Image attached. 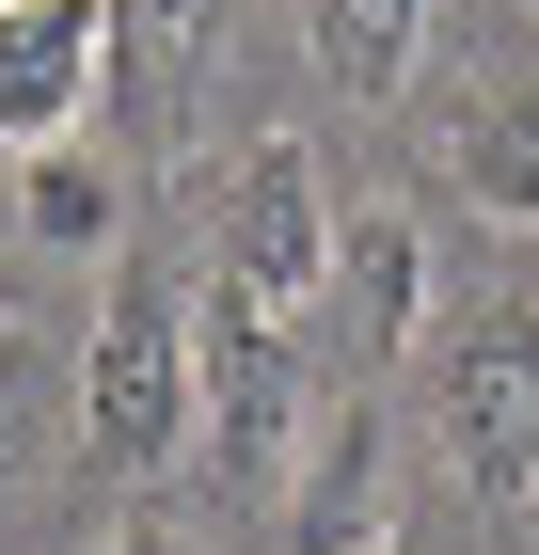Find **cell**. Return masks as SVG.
<instances>
[{"label": "cell", "instance_id": "cell-1", "mask_svg": "<svg viewBox=\"0 0 539 555\" xmlns=\"http://www.w3.org/2000/svg\"><path fill=\"white\" fill-rule=\"evenodd\" d=\"M80 444L95 476H175V444H207V318L143 255L112 270V301L80 334Z\"/></svg>", "mask_w": 539, "mask_h": 555}, {"label": "cell", "instance_id": "cell-2", "mask_svg": "<svg viewBox=\"0 0 539 555\" xmlns=\"http://www.w3.org/2000/svg\"><path fill=\"white\" fill-rule=\"evenodd\" d=\"M333 175H318V143H239L222 159V191H207V286L222 301H254V318H318V286H333Z\"/></svg>", "mask_w": 539, "mask_h": 555}, {"label": "cell", "instance_id": "cell-3", "mask_svg": "<svg viewBox=\"0 0 539 555\" xmlns=\"http://www.w3.org/2000/svg\"><path fill=\"white\" fill-rule=\"evenodd\" d=\"M301 444H318V334L207 286V461H222V492L286 508Z\"/></svg>", "mask_w": 539, "mask_h": 555}, {"label": "cell", "instance_id": "cell-4", "mask_svg": "<svg viewBox=\"0 0 539 555\" xmlns=\"http://www.w3.org/2000/svg\"><path fill=\"white\" fill-rule=\"evenodd\" d=\"M445 444H460V476H476V508L539 555V286H508V301L460 318V349H445Z\"/></svg>", "mask_w": 539, "mask_h": 555}, {"label": "cell", "instance_id": "cell-5", "mask_svg": "<svg viewBox=\"0 0 539 555\" xmlns=\"http://www.w3.org/2000/svg\"><path fill=\"white\" fill-rule=\"evenodd\" d=\"M318 349L349 365V382H397L428 349V222L413 207H365L349 238H333V286H318Z\"/></svg>", "mask_w": 539, "mask_h": 555}, {"label": "cell", "instance_id": "cell-6", "mask_svg": "<svg viewBox=\"0 0 539 555\" xmlns=\"http://www.w3.org/2000/svg\"><path fill=\"white\" fill-rule=\"evenodd\" d=\"M112 95V0H0V143H80Z\"/></svg>", "mask_w": 539, "mask_h": 555}, {"label": "cell", "instance_id": "cell-7", "mask_svg": "<svg viewBox=\"0 0 539 555\" xmlns=\"http://www.w3.org/2000/svg\"><path fill=\"white\" fill-rule=\"evenodd\" d=\"M222 48H239V0H112V112L159 143V159L207 128Z\"/></svg>", "mask_w": 539, "mask_h": 555}, {"label": "cell", "instance_id": "cell-8", "mask_svg": "<svg viewBox=\"0 0 539 555\" xmlns=\"http://www.w3.org/2000/svg\"><path fill=\"white\" fill-rule=\"evenodd\" d=\"M286 540L301 555H381V413H318L286 476Z\"/></svg>", "mask_w": 539, "mask_h": 555}, {"label": "cell", "instance_id": "cell-9", "mask_svg": "<svg viewBox=\"0 0 539 555\" xmlns=\"http://www.w3.org/2000/svg\"><path fill=\"white\" fill-rule=\"evenodd\" d=\"M16 238H33V255H95V238H127V175L95 159V128L16 159Z\"/></svg>", "mask_w": 539, "mask_h": 555}, {"label": "cell", "instance_id": "cell-10", "mask_svg": "<svg viewBox=\"0 0 539 555\" xmlns=\"http://www.w3.org/2000/svg\"><path fill=\"white\" fill-rule=\"evenodd\" d=\"M64 444H80V365L48 334H0V508H16Z\"/></svg>", "mask_w": 539, "mask_h": 555}, {"label": "cell", "instance_id": "cell-11", "mask_svg": "<svg viewBox=\"0 0 539 555\" xmlns=\"http://www.w3.org/2000/svg\"><path fill=\"white\" fill-rule=\"evenodd\" d=\"M301 48H318L333 95H397L428 48V0H301Z\"/></svg>", "mask_w": 539, "mask_h": 555}, {"label": "cell", "instance_id": "cell-12", "mask_svg": "<svg viewBox=\"0 0 539 555\" xmlns=\"http://www.w3.org/2000/svg\"><path fill=\"white\" fill-rule=\"evenodd\" d=\"M445 175H460L492 222H524V238H539V95H476V112L445 128Z\"/></svg>", "mask_w": 539, "mask_h": 555}, {"label": "cell", "instance_id": "cell-13", "mask_svg": "<svg viewBox=\"0 0 539 555\" xmlns=\"http://www.w3.org/2000/svg\"><path fill=\"white\" fill-rule=\"evenodd\" d=\"M95 555H191V524H175V508H127V524H95Z\"/></svg>", "mask_w": 539, "mask_h": 555}, {"label": "cell", "instance_id": "cell-14", "mask_svg": "<svg viewBox=\"0 0 539 555\" xmlns=\"http://www.w3.org/2000/svg\"><path fill=\"white\" fill-rule=\"evenodd\" d=\"M0 334H16V301H0Z\"/></svg>", "mask_w": 539, "mask_h": 555}, {"label": "cell", "instance_id": "cell-15", "mask_svg": "<svg viewBox=\"0 0 539 555\" xmlns=\"http://www.w3.org/2000/svg\"><path fill=\"white\" fill-rule=\"evenodd\" d=\"M381 555H397V540H381Z\"/></svg>", "mask_w": 539, "mask_h": 555}]
</instances>
